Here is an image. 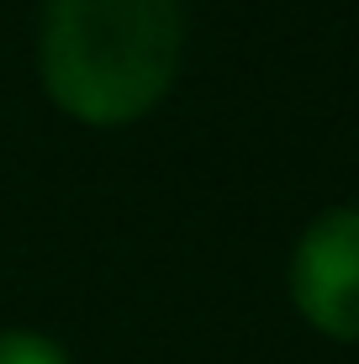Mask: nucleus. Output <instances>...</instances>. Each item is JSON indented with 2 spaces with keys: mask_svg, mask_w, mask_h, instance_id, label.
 Wrapping results in <instances>:
<instances>
[{
  "mask_svg": "<svg viewBox=\"0 0 359 364\" xmlns=\"http://www.w3.org/2000/svg\"><path fill=\"white\" fill-rule=\"evenodd\" d=\"M180 43V0H48L43 85L64 117L127 127L175 85Z\"/></svg>",
  "mask_w": 359,
  "mask_h": 364,
  "instance_id": "nucleus-1",
  "label": "nucleus"
},
{
  "mask_svg": "<svg viewBox=\"0 0 359 364\" xmlns=\"http://www.w3.org/2000/svg\"><path fill=\"white\" fill-rule=\"evenodd\" d=\"M291 301L317 333L359 343V206L323 211L291 259Z\"/></svg>",
  "mask_w": 359,
  "mask_h": 364,
  "instance_id": "nucleus-2",
  "label": "nucleus"
},
{
  "mask_svg": "<svg viewBox=\"0 0 359 364\" xmlns=\"http://www.w3.org/2000/svg\"><path fill=\"white\" fill-rule=\"evenodd\" d=\"M0 364H69V354L43 333H0Z\"/></svg>",
  "mask_w": 359,
  "mask_h": 364,
  "instance_id": "nucleus-3",
  "label": "nucleus"
}]
</instances>
